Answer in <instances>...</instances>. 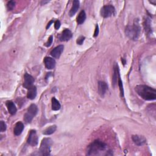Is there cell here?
I'll list each match as a JSON object with an SVG mask.
<instances>
[{
	"instance_id": "1",
	"label": "cell",
	"mask_w": 156,
	"mask_h": 156,
	"mask_svg": "<svg viewBox=\"0 0 156 156\" xmlns=\"http://www.w3.org/2000/svg\"><path fill=\"white\" fill-rule=\"evenodd\" d=\"M88 155H112L108 149L107 145L100 140H95L88 146Z\"/></svg>"
},
{
	"instance_id": "2",
	"label": "cell",
	"mask_w": 156,
	"mask_h": 156,
	"mask_svg": "<svg viewBox=\"0 0 156 156\" xmlns=\"http://www.w3.org/2000/svg\"><path fill=\"white\" fill-rule=\"evenodd\" d=\"M135 90L137 93L145 100L152 101L156 99V90L148 85H137L135 87Z\"/></svg>"
},
{
	"instance_id": "3",
	"label": "cell",
	"mask_w": 156,
	"mask_h": 156,
	"mask_svg": "<svg viewBox=\"0 0 156 156\" xmlns=\"http://www.w3.org/2000/svg\"><path fill=\"white\" fill-rule=\"evenodd\" d=\"M126 36L132 40H137L140 34V27L138 22L135 21L132 25H129L126 29Z\"/></svg>"
},
{
	"instance_id": "4",
	"label": "cell",
	"mask_w": 156,
	"mask_h": 156,
	"mask_svg": "<svg viewBox=\"0 0 156 156\" xmlns=\"http://www.w3.org/2000/svg\"><path fill=\"white\" fill-rule=\"evenodd\" d=\"M52 145H53V141H52L51 138H43L42 141L40 148V151L43 155H49L50 154Z\"/></svg>"
},
{
	"instance_id": "5",
	"label": "cell",
	"mask_w": 156,
	"mask_h": 156,
	"mask_svg": "<svg viewBox=\"0 0 156 156\" xmlns=\"http://www.w3.org/2000/svg\"><path fill=\"white\" fill-rule=\"evenodd\" d=\"M37 112L38 109L37 106L34 104H32L29 107L27 112L24 115V120L25 122L27 123H31L33 118L37 115Z\"/></svg>"
},
{
	"instance_id": "6",
	"label": "cell",
	"mask_w": 156,
	"mask_h": 156,
	"mask_svg": "<svg viewBox=\"0 0 156 156\" xmlns=\"http://www.w3.org/2000/svg\"><path fill=\"white\" fill-rule=\"evenodd\" d=\"M115 13V9L112 5H106L103 6L100 11L101 15L104 18H108V17L113 16Z\"/></svg>"
},
{
	"instance_id": "7",
	"label": "cell",
	"mask_w": 156,
	"mask_h": 156,
	"mask_svg": "<svg viewBox=\"0 0 156 156\" xmlns=\"http://www.w3.org/2000/svg\"><path fill=\"white\" fill-rule=\"evenodd\" d=\"M24 81L23 86L24 88L27 89L28 90L33 86V84L34 82V79L31 75L28 73H26L24 76Z\"/></svg>"
},
{
	"instance_id": "8",
	"label": "cell",
	"mask_w": 156,
	"mask_h": 156,
	"mask_svg": "<svg viewBox=\"0 0 156 156\" xmlns=\"http://www.w3.org/2000/svg\"><path fill=\"white\" fill-rule=\"evenodd\" d=\"M28 143L32 146H35L38 144V137L36 131H31L28 138Z\"/></svg>"
},
{
	"instance_id": "9",
	"label": "cell",
	"mask_w": 156,
	"mask_h": 156,
	"mask_svg": "<svg viewBox=\"0 0 156 156\" xmlns=\"http://www.w3.org/2000/svg\"><path fill=\"white\" fill-rule=\"evenodd\" d=\"M64 45H59L51 51V55L55 59H59L64 51Z\"/></svg>"
},
{
	"instance_id": "10",
	"label": "cell",
	"mask_w": 156,
	"mask_h": 156,
	"mask_svg": "<svg viewBox=\"0 0 156 156\" xmlns=\"http://www.w3.org/2000/svg\"><path fill=\"white\" fill-rule=\"evenodd\" d=\"M132 139L134 143L138 146H142L146 143V138L142 135H133L132 137Z\"/></svg>"
},
{
	"instance_id": "11",
	"label": "cell",
	"mask_w": 156,
	"mask_h": 156,
	"mask_svg": "<svg viewBox=\"0 0 156 156\" xmlns=\"http://www.w3.org/2000/svg\"><path fill=\"white\" fill-rule=\"evenodd\" d=\"M107 85L105 82L99 81L98 83V92L101 97H104L107 90Z\"/></svg>"
},
{
	"instance_id": "12",
	"label": "cell",
	"mask_w": 156,
	"mask_h": 156,
	"mask_svg": "<svg viewBox=\"0 0 156 156\" xmlns=\"http://www.w3.org/2000/svg\"><path fill=\"white\" fill-rule=\"evenodd\" d=\"M44 64L45 65V67L49 69V70H51L53 69L56 66V61L55 60L51 57H46L44 59Z\"/></svg>"
},
{
	"instance_id": "13",
	"label": "cell",
	"mask_w": 156,
	"mask_h": 156,
	"mask_svg": "<svg viewBox=\"0 0 156 156\" xmlns=\"http://www.w3.org/2000/svg\"><path fill=\"white\" fill-rule=\"evenodd\" d=\"M120 77V72H119V67L117 63L114 65V73L113 76V79H112V82H113V85L115 87V85L118 82L119 78Z\"/></svg>"
},
{
	"instance_id": "14",
	"label": "cell",
	"mask_w": 156,
	"mask_h": 156,
	"mask_svg": "<svg viewBox=\"0 0 156 156\" xmlns=\"http://www.w3.org/2000/svg\"><path fill=\"white\" fill-rule=\"evenodd\" d=\"M72 32L69 29H66L62 32V34L60 37V40L61 41H68L69 40H70L72 39Z\"/></svg>"
},
{
	"instance_id": "15",
	"label": "cell",
	"mask_w": 156,
	"mask_h": 156,
	"mask_svg": "<svg viewBox=\"0 0 156 156\" xmlns=\"http://www.w3.org/2000/svg\"><path fill=\"white\" fill-rule=\"evenodd\" d=\"M6 106L7 107L9 112L11 115H14L16 114V108L15 104L12 101H7L6 102Z\"/></svg>"
},
{
	"instance_id": "16",
	"label": "cell",
	"mask_w": 156,
	"mask_h": 156,
	"mask_svg": "<svg viewBox=\"0 0 156 156\" xmlns=\"http://www.w3.org/2000/svg\"><path fill=\"white\" fill-rule=\"evenodd\" d=\"M37 88L36 86H32L29 89H28L27 97L30 99H35L37 96Z\"/></svg>"
},
{
	"instance_id": "17",
	"label": "cell",
	"mask_w": 156,
	"mask_h": 156,
	"mask_svg": "<svg viewBox=\"0 0 156 156\" xmlns=\"http://www.w3.org/2000/svg\"><path fill=\"white\" fill-rule=\"evenodd\" d=\"M24 129V125L23 124L19 121L15 125V128H14V134L16 136L20 135Z\"/></svg>"
},
{
	"instance_id": "18",
	"label": "cell",
	"mask_w": 156,
	"mask_h": 156,
	"mask_svg": "<svg viewBox=\"0 0 156 156\" xmlns=\"http://www.w3.org/2000/svg\"><path fill=\"white\" fill-rule=\"evenodd\" d=\"M79 1H77V0H74L73 3L72 7L70 11V12H69L70 16H73L77 12V10L79 9Z\"/></svg>"
},
{
	"instance_id": "19",
	"label": "cell",
	"mask_w": 156,
	"mask_h": 156,
	"mask_svg": "<svg viewBox=\"0 0 156 156\" xmlns=\"http://www.w3.org/2000/svg\"><path fill=\"white\" fill-rule=\"evenodd\" d=\"M86 19V14L84 11H81L77 17V23L79 24H82Z\"/></svg>"
},
{
	"instance_id": "20",
	"label": "cell",
	"mask_w": 156,
	"mask_h": 156,
	"mask_svg": "<svg viewBox=\"0 0 156 156\" xmlns=\"http://www.w3.org/2000/svg\"><path fill=\"white\" fill-rule=\"evenodd\" d=\"M61 106H60V104L59 101L55 98H52V109L53 110H59Z\"/></svg>"
},
{
	"instance_id": "21",
	"label": "cell",
	"mask_w": 156,
	"mask_h": 156,
	"mask_svg": "<svg viewBox=\"0 0 156 156\" xmlns=\"http://www.w3.org/2000/svg\"><path fill=\"white\" fill-rule=\"evenodd\" d=\"M56 129L57 127L56 125H53V126H51L49 127H48L47 129H46L44 131H43V134L44 135H51L52 134H53L56 131Z\"/></svg>"
},
{
	"instance_id": "22",
	"label": "cell",
	"mask_w": 156,
	"mask_h": 156,
	"mask_svg": "<svg viewBox=\"0 0 156 156\" xmlns=\"http://www.w3.org/2000/svg\"><path fill=\"white\" fill-rule=\"evenodd\" d=\"M15 2L14 1H9L7 4V8L9 11H12L13 9L15 7Z\"/></svg>"
},
{
	"instance_id": "23",
	"label": "cell",
	"mask_w": 156,
	"mask_h": 156,
	"mask_svg": "<svg viewBox=\"0 0 156 156\" xmlns=\"http://www.w3.org/2000/svg\"><path fill=\"white\" fill-rule=\"evenodd\" d=\"M6 123L4 122L3 121H1V122H0V131L1 132H3L4 131H5L6 130Z\"/></svg>"
},
{
	"instance_id": "24",
	"label": "cell",
	"mask_w": 156,
	"mask_h": 156,
	"mask_svg": "<svg viewBox=\"0 0 156 156\" xmlns=\"http://www.w3.org/2000/svg\"><path fill=\"white\" fill-rule=\"evenodd\" d=\"M53 36H50L49 38L48 39V42L45 43V45L47 47H50V46L51 45V44H52V43H53Z\"/></svg>"
},
{
	"instance_id": "25",
	"label": "cell",
	"mask_w": 156,
	"mask_h": 156,
	"mask_svg": "<svg viewBox=\"0 0 156 156\" xmlns=\"http://www.w3.org/2000/svg\"><path fill=\"white\" fill-rule=\"evenodd\" d=\"M84 40H85V37H83V36H81V37H79V38L77 39V44H79V45H82V43H83V42H84Z\"/></svg>"
},
{
	"instance_id": "26",
	"label": "cell",
	"mask_w": 156,
	"mask_h": 156,
	"mask_svg": "<svg viewBox=\"0 0 156 156\" xmlns=\"http://www.w3.org/2000/svg\"><path fill=\"white\" fill-rule=\"evenodd\" d=\"M54 27H55V29L56 30H57V29H59L60 28V21L56 20L55 21V23H54Z\"/></svg>"
},
{
	"instance_id": "27",
	"label": "cell",
	"mask_w": 156,
	"mask_h": 156,
	"mask_svg": "<svg viewBox=\"0 0 156 156\" xmlns=\"http://www.w3.org/2000/svg\"><path fill=\"white\" fill-rule=\"evenodd\" d=\"M98 33H99V28H98V26L97 25V27H96V29H95V32H94V37H97L98 35Z\"/></svg>"
},
{
	"instance_id": "28",
	"label": "cell",
	"mask_w": 156,
	"mask_h": 156,
	"mask_svg": "<svg viewBox=\"0 0 156 156\" xmlns=\"http://www.w3.org/2000/svg\"><path fill=\"white\" fill-rule=\"evenodd\" d=\"M53 23V20H52V21H51L48 24V26H47V29H48V28H49L50 27V26L51 25V24L52 23Z\"/></svg>"
}]
</instances>
